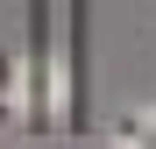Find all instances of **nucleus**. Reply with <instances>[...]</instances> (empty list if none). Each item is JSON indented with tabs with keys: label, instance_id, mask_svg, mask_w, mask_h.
I'll return each instance as SVG.
<instances>
[{
	"label": "nucleus",
	"instance_id": "f257e3e1",
	"mask_svg": "<svg viewBox=\"0 0 156 149\" xmlns=\"http://www.w3.org/2000/svg\"><path fill=\"white\" fill-rule=\"evenodd\" d=\"M114 149H156V121L128 114V121H121V142H114Z\"/></svg>",
	"mask_w": 156,
	"mask_h": 149
}]
</instances>
